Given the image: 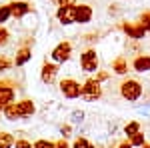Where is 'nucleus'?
I'll return each instance as SVG.
<instances>
[{
    "label": "nucleus",
    "mask_w": 150,
    "mask_h": 148,
    "mask_svg": "<svg viewBox=\"0 0 150 148\" xmlns=\"http://www.w3.org/2000/svg\"><path fill=\"white\" fill-rule=\"evenodd\" d=\"M120 96L124 100H128V102H136L142 96V84H140L138 80H132V78L124 80L120 84Z\"/></svg>",
    "instance_id": "nucleus-1"
},
{
    "label": "nucleus",
    "mask_w": 150,
    "mask_h": 148,
    "mask_svg": "<svg viewBox=\"0 0 150 148\" xmlns=\"http://www.w3.org/2000/svg\"><path fill=\"white\" fill-rule=\"evenodd\" d=\"M80 98H84L86 102H94L98 98H102V86L96 78H88L84 84H82L80 90Z\"/></svg>",
    "instance_id": "nucleus-2"
},
{
    "label": "nucleus",
    "mask_w": 150,
    "mask_h": 148,
    "mask_svg": "<svg viewBox=\"0 0 150 148\" xmlns=\"http://www.w3.org/2000/svg\"><path fill=\"white\" fill-rule=\"evenodd\" d=\"M80 66L84 72H98V66H100V60H98V52L94 48H88L80 54Z\"/></svg>",
    "instance_id": "nucleus-3"
},
{
    "label": "nucleus",
    "mask_w": 150,
    "mask_h": 148,
    "mask_svg": "<svg viewBox=\"0 0 150 148\" xmlns=\"http://www.w3.org/2000/svg\"><path fill=\"white\" fill-rule=\"evenodd\" d=\"M70 56H72V42H68V40L58 42V44L54 46V50L50 52V58H52L56 64H64V62H68Z\"/></svg>",
    "instance_id": "nucleus-4"
},
{
    "label": "nucleus",
    "mask_w": 150,
    "mask_h": 148,
    "mask_svg": "<svg viewBox=\"0 0 150 148\" xmlns=\"http://www.w3.org/2000/svg\"><path fill=\"white\" fill-rule=\"evenodd\" d=\"M58 86H60V92H62V96H64V98H70V100L80 98L82 86H80V84H78L74 78H62Z\"/></svg>",
    "instance_id": "nucleus-5"
},
{
    "label": "nucleus",
    "mask_w": 150,
    "mask_h": 148,
    "mask_svg": "<svg viewBox=\"0 0 150 148\" xmlns=\"http://www.w3.org/2000/svg\"><path fill=\"white\" fill-rule=\"evenodd\" d=\"M92 20L90 4H74V24H88Z\"/></svg>",
    "instance_id": "nucleus-6"
},
{
    "label": "nucleus",
    "mask_w": 150,
    "mask_h": 148,
    "mask_svg": "<svg viewBox=\"0 0 150 148\" xmlns=\"http://www.w3.org/2000/svg\"><path fill=\"white\" fill-rule=\"evenodd\" d=\"M56 76H58V64L56 62H44L40 68V80L44 84H52V82H56Z\"/></svg>",
    "instance_id": "nucleus-7"
},
{
    "label": "nucleus",
    "mask_w": 150,
    "mask_h": 148,
    "mask_svg": "<svg viewBox=\"0 0 150 148\" xmlns=\"http://www.w3.org/2000/svg\"><path fill=\"white\" fill-rule=\"evenodd\" d=\"M56 18L60 24L68 26V24H74V4H66V6H58L56 10Z\"/></svg>",
    "instance_id": "nucleus-8"
},
{
    "label": "nucleus",
    "mask_w": 150,
    "mask_h": 148,
    "mask_svg": "<svg viewBox=\"0 0 150 148\" xmlns=\"http://www.w3.org/2000/svg\"><path fill=\"white\" fill-rule=\"evenodd\" d=\"M120 30H124L130 38H134V40H142L144 34H146V30L142 28V24H128V22H122L120 24Z\"/></svg>",
    "instance_id": "nucleus-9"
},
{
    "label": "nucleus",
    "mask_w": 150,
    "mask_h": 148,
    "mask_svg": "<svg viewBox=\"0 0 150 148\" xmlns=\"http://www.w3.org/2000/svg\"><path fill=\"white\" fill-rule=\"evenodd\" d=\"M10 10H12V16L14 18H24L28 12H32V4L30 2H20V0H16V2H10Z\"/></svg>",
    "instance_id": "nucleus-10"
},
{
    "label": "nucleus",
    "mask_w": 150,
    "mask_h": 148,
    "mask_svg": "<svg viewBox=\"0 0 150 148\" xmlns=\"http://www.w3.org/2000/svg\"><path fill=\"white\" fill-rule=\"evenodd\" d=\"M32 60V48L30 46H20L18 50H16V56H14V66H24L26 62H30Z\"/></svg>",
    "instance_id": "nucleus-11"
},
{
    "label": "nucleus",
    "mask_w": 150,
    "mask_h": 148,
    "mask_svg": "<svg viewBox=\"0 0 150 148\" xmlns=\"http://www.w3.org/2000/svg\"><path fill=\"white\" fill-rule=\"evenodd\" d=\"M16 108H18V112H20V118H28V116H32L36 112V104L30 100V98H22V100H18L16 102Z\"/></svg>",
    "instance_id": "nucleus-12"
},
{
    "label": "nucleus",
    "mask_w": 150,
    "mask_h": 148,
    "mask_svg": "<svg viewBox=\"0 0 150 148\" xmlns=\"http://www.w3.org/2000/svg\"><path fill=\"white\" fill-rule=\"evenodd\" d=\"M132 68L136 72H148L150 70V56L148 54H142V56H136L132 60Z\"/></svg>",
    "instance_id": "nucleus-13"
},
{
    "label": "nucleus",
    "mask_w": 150,
    "mask_h": 148,
    "mask_svg": "<svg viewBox=\"0 0 150 148\" xmlns=\"http://www.w3.org/2000/svg\"><path fill=\"white\" fill-rule=\"evenodd\" d=\"M14 96H16V90H14V86H12V84L0 88V104H4V106H6L8 102H14Z\"/></svg>",
    "instance_id": "nucleus-14"
},
{
    "label": "nucleus",
    "mask_w": 150,
    "mask_h": 148,
    "mask_svg": "<svg viewBox=\"0 0 150 148\" xmlns=\"http://www.w3.org/2000/svg\"><path fill=\"white\" fill-rule=\"evenodd\" d=\"M112 70H114L116 74H126L128 72V60L126 56H116L112 60Z\"/></svg>",
    "instance_id": "nucleus-15"
},
{
    "label": "nucleus",
    "mask_w": 150,
    "mask_h": 148,
    "mask_svg": "<svg viewBox=\"0 0 150 148\" xmlns=\"http://www.w3.org/2000/svg\"><path fill=\"white\" fill-rule=\"evenodd\" d=\"M2 114H4V118H6V120H12V122L20 118V112H18V108H16V102H8L6 106H4Z\"/></svg>",
    "instance_id": "nucleus-16"
},
{
    "label": "nucleus",
    "mask_w": 150,
    "mask_h": 148,
    "mask_svg": "<svg viewBox=\"0 0 150 148\" xmlns=\"http://www.w3.org/2000/svg\"><path fill=\"white\" fill-rule=\"evenodd\" d=\"M14 146V136L10 132H0V148H12Z\"/></svg>",
    "instance_id": "nucleus-17"
},
{
    "label": "nucleus",
    "mask_w": 150,
    "mask_h": 148,
    "mask_svg": "<svg viewBox=\"0 0 150 148\" xmlns=\"http://www.w3.org/2000/svg\"><path fill=\"white\" fill-rule=\"evenodd\" d=\"M136 132H140V122H136V120H132V122H128V124L124 126V134H126L128 138L132 136V134H136Z\"/></svg>",
    "instance_id": "nucleus-18"
},
{
    "label": "nucleus",
    "mask_w": 150,
    "mask_h": 148,
    "mask_svg": "<svg viewBox=\"0 0 150 148\" xmlns=\"http://www.w3.org/2000/svg\"><path fill=\"white\" fill-rule=\"evenodd\" d=\"M84 110H72L70 112V124H82L84 122Z\"/></svg>",
    "instance_id": "nucleus-19"
},
{
    "label": "nucleus",
    "mask_w": 150,
    "mask_h": 148,
    "mask_svg": "<svg viewBox=\"0 0 150 148\" xmlns=\"http://www.w3.org/2000/svg\"><path fill=\"white\" fill-rule=\"evenodd\" d=\"M72 148H96V146H94V144L90 142V140H86L84 136H78L76 140H74Z\"/></svg>",
    "instance_id": "nucleus-20"
},
{
    "label": "nucleus",
    "mask_w": 150,
    "mask_h": 148,
    "mask_svg": "<svg viewBox=\"0 0 150 148\" xmlns=\"http://www.w3.org/2000/svg\"><path fill=\"white\" fill-rule=\"evenodd\" d=\"M12 16V10H10V4H4L0 6V24H4L8 18Z\"/></svg>",
    "instance_id": "nucleus-21"
},
{
    "label": "nucleus",
    "mask_w": 150,
    "mask_h": 148,
    "mask_svg": "<svg viewBox=\"0 0 150 148\" xmlns=\"http://www.w3.org/2000/svg\"><path fill=\"white\" fill-rule=\"evenodd\" d=\"M144 142H146V140H144V134H142V132H136V134L130 136V144H132V146H142Z\"/></svg>",
    "instance_id": "nucleus-22"
},
{
    "label": "nucleus",
    "mask_w": 150,
    "mask_h": 148,
    "mask_svg": "<svg viewBox=\"0 0 150 148\" xmlns=\"http://www.w3.org/2000/svg\"><path fill=\"white\" fill-rule=\"evenodd\" d=\"M140 24H142V28H144L146 32H150V10L142 12V16H140Z\"/></svg>",
    "instance_id": "nucleus-23"
},
{
    "label": "nucleus",
    "mask_w": 150,
    "mask_h": 148,
    "mask_svg": "<svg viewBox=\"0 0 150 148\" xmlns=\"http://www.w3.org/2000/svg\"><path fill=\"white\" fill-rule=\"evenodd\" d=\"M10 66H14V60H10L8 56H0V72H4V70H8Z\"/></svg>",
    "instance_id": "nucleus-24"
},
{
    "label": "nucleus",
    "mask_w": 150,
    "mask_h": 148,
    "mask_svg": "<svg viewBox=\"0 0 150 148\" xmlns=\"http://www.w3.org/2000/svg\"><path fill=\"white\" fill-rule=\"evenodd\" d=\"M8 38H10V32H8V30H6V28L0 24V48L8 44Z\"/></svg>",
    "instance_id": "nucleus-25"
},
{
    "label": "nucleus",
    "mask_w": 150,
    "mask_h": 148,
    "mask_svg": "<svg viewBox=\"0 0 150 148\" xmlns=\"http://www.w3.org/2000/svg\"><path fill=\"white\" fill-rule=\"evenodd\" d=\"M14 146L16 148H34V144L30 140H26V138H16L14 140Z\"/></svg>",
    "instance_id": "nucleus-26"
},
{
    "label": "nucleus",
    "mask_w": 150,
    "mask_h": 148,
    "mask_svg": "<svg viewBox=\"0 0 150 148\" xmlns=\"http://www.w3.org/2000/svg\"><path fill=\"white\" fill-rule=\"evenodd\" d=\"M34 148H56V146H54L52 140H44L42 138V140H36L34 142Z\"/></svg>",
    "instance_id": "nucleus-27"
},
{
    "label": "nucleus",
    "mask_w": 150,
    "mask_h": 148,
    "mask_svg": "<svg viewBox=\"0 0 150 148\" xmlns=\"http://www.w3.org/2000/svg\"><path fill=\"white\" fill-rule=\"evenodd\" d=\"M136 112L142 114L144 118H150V104H144V106H136Z\"/></svg>",
    "instance_id": "nucleus-28"
},
{
    "label": "nucleus",
    "mask_w": 150,
    "mask_h": 148,
    "mask_svg": "<svg viewBox=\"0 0 150 148\" xmlns=\"http://www.w3.org/2000/svg\"><path fill=\"white\" fill-rule=\"evenodd\" d=\"M70 132H72V126L66 124V126H60V134H62V138H68Z\"/></svg>",
    "instance_id": "nucleus-29"
},
{
    "label": "nucleus",
    "mask_w": 150,
    "mask_h": 148,
    "mask_svg": "<svg viewBox=\"0 0 150 148\" xmlns=\"http://www.w3.org/2000/svg\"><path fill=\"white\" fill-rule=\"evenodd\" d=\"M54 146L56 148H70V144L66 142V138H58L56 142H54Z\"/></svg>",
    "instance_id": "nucleus-30"
},
{
    "label": "nucleus",
    "mask_w": 150,
    "mask_h": 148,
    "mask_svg": "<svg viewBox=\"0 0 150 148\" xmlns=\"http://www.w3.org/2000/svg\"><path fill=\"white\" fill-rule=\"evenodd\" d=\"M56 6H66V4H76V0H52Z\"/></svg>",
    "instance_id": "nucleus-31"
},
{
    "label": "nucleus",
    "mask_w": 150,
    "mask_h": 148,
    "mask_svg": "<svg viewBox=\"0 0 150 148\" xmlns=\"http://www.w3.org/2000/svg\"><path fill=\"white\" fill-rule=\"evenodd\" d=\"M8 84L14 86V80L12 78H0V88H2V86H8Z\"/></svg>",
    "instance_id": "nucleus-32"
},
{
    "label": "nucleus",
    "mask_w": 150,
    "mask_h": 148,
    "mask_svg": "<svg viewBox=\"0 0 150 148\" xmlns=\"http://www.w3.org/2000/svg\"><path fill=\"white\" fill-rule=\"evenodd\" d=\"M108 78V72H98V74H96V80H98V82H102V80H106Z\"/></svg>",
    "instance_id": "nucleus-33"
},
{
    "label": "nucleus",
    "mask_w": 150,
    "mask_h": 148,
    "mask_svg": "<svg viewBox=\"0 0 150 148\" xmlns=\"http://www.w3.org/2000/svg\"><path fill=\"white\" fill-rule=\"evenodd\" d=\"M116 148H134V146L130 144V140H124V142H120V144H118Z\"/></svg>",
    "instance_id": "nucleus-34"
},
{
    "label": "nucleus",
    "mask_w": 150,
    "mask_h": 148,
    "mask_svg": "<svg viewBox=\"0 0 150 148\" xmlns=\"http://www.w3.org/2000/svg\"><path fill=\"white\" fill-rule=\"evenodd\" d=\"M140 148H150V144H146V142H144V144H142Z\"/></svg>",
    "instance_id": "nucleus-35"
},
{
    "label": "nucleus",
    "mask_w": 150,
    "mask_h": 148,
    "mask_svg": "<svg viewBox=\"0 0 150 148\" xmlns=\"http://www.w3.org/2000/svg\"><path fill=\"white\" fill-rule=\"evenodd\" d=\"M2 110H4V104H0V112H2Z\"/></svg>",
    "instance_id": "nucleus-36"
}]
</instances>
